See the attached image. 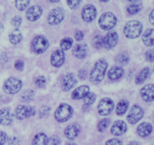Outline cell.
I'll use <instances>...</instances> for the list:
<instances>
[{
	"mask_svg": "<svg viewBox=\"0 0 154 145\" xmlns=\"http://www.w3.org/2000/svg\"><path fill=\"white\" fill-rule=\"evenodd\" d=\"M108 68V63L104 59H100L95 63L90 75V80L93 84H99L103 80Z\"/></svg>",
	"mask_w": 154,
	"mask_h": 145,
	"instance_id": "1",
	"label": "cell"
},
{
	"mask_svg": "<svg viewBox=\"0 0 154 145\" xmlns=\"http://www.w3.org/2000/svg\"><path fill=\"white\" fill-rule=\"evenodd\" d=\"M143 29L141 23L137 20H131L125 25L123 32L129 39H135L141 35Z\"/></svg>",
	"mask_w": 154,
	"mask_h": 145,
	"instance_id": "2",
	"label": "cell"
},
{
	"mask_svg": "<svg viewBox=\"0 0 154 145\" xmlns=\"http://www.w3.org/2000/svg\"><path fill=\"white\" fill-rule=\"evenodd\" d=\"M23 87V82L20 79L14 77L8 78L3 85V90L8 94H16Z\"/></svg>",
	"mask_w": 154,
	"mask_h": 145,
	"instance_id": "3",
	"label": "cell"
},
{
	"mask_svg": "<svg viewBox=\"0 0 154 145\" xmlns=\"http://www.w3.org/2000/svg\"><path fill=\"white\" fill-rule=\"evenodd\" d=\"M73 109L68 104H61L55 112V119L58 122L64 123L72 117Z\"/></svg>",
	"mask_w": 154,
	"mask_h": 145,
	"instance_id": "4",
	"label": "cell"
},
{
	"mask_svg": "<svg viewBox=\"0 0 154 145\" xmlns=\"http://www.w3.org/2000/svg\"><path fill=\"white\" fill-rule=\"evenodd\" d=\"M117 23L115 15L111 12L104 13L99 20V24L101 28L104 30H109L114 27Z\"/></svg>",
	"mask_w": 154,
	"mask_h": 145,
	"instance_id": "5",
	"label": "cell"
},
{
	"mask_svg": "<svg viewBox=\"0 0 154 145\" xmlns=\"http://www.w3.org/2000/svg\"><path fill=\"white\" fill-rule=\"evenodd\" d=\"M49 46L48 39L42 35H38L33 39L31 44V48L35 54H42L48 49Z\"/></svg>",
	"mask_w": 154,
	"mask_h": 145,
	"instance_id": "6",
	"label": "cell"
},
{
	"mask_svg": "<svg viewBox=\"0 0 154 145\" xmlns=\"http://www.w3.org/2000/svg\"><path fill=\"white\" fill-rule=\"evenodd\" d=\"M35 114V110L32 106L18 105L15 109V117L18 120L29 118L34 116Z\"/></svg>",
	"mask_w": 154,
	"mask_h": 145,
	"instance_id": "7",
	"label": "cell"
},
{
	"mask_svg": "<svg viewBox=\"0 0 154 145\" xmlns=\"http://www.w3.org/2000/svg\"><path fill=\"white\" fill-rule=\"evenodd\" d=\"M65 12L62 8H56L50 11L48 17V22L51 25H57L63 20Z\"/></svg>",
	"mask_w": 154,
	"mask_h": 145,
	"instance_id": "8",
	"label": "cell"
},
{
	"mask_svg": "<svg viewBox=\"0 0 154 145\" xmlns=\"http://www.w3.org/2000/svg\"><path fill=\"white\" fill-rule=\"evenodd\" d=\"M114 107V102L111 99L104 98L99 102V105H98V111L101 115L106 116L112 112Z\"/></svg>",
	"mask_w": 154,
	"mask_h": 145,
	"instance_id": "9",
	"label": "cell"
},
{
	"mask_svg": "<svg viewBox=\"0 0 154 145\" xmlns=\"http://www.w3.org/2000/svg\"><path fill=\"white\" fill-rule=\"evenodd\" d=\"M144 115L142 108L138 105H134L132 107L129 114L127 116V120L130 124H135L138 123Z\"/></svg>",
	"mask_w": 154,
	"mask_h": 145,
	"instance_id": "10",
	"label": "cell"
},
{
	"mask_svg": "<svg viewBox=\"0 0 154 145\" xmlns=\"http://www.w3.org/2000/svg\"><path fill=\"white\" fill-rule=\"evenodd\" d=\"M119 36L115 31L109 32L103 39V46L107 49H112L118 42Z\"/></svg>",
	"mask_w": 154,
	"mask_h": 145,
	"instance_id": "11",
	"label": "cell"
},
{
	"mask_svg": "<svg viewBox=\"0 0 154 145\" xmlns=\"http://www.w3.org/2000/svg\"><path fill=\"white\" fill-rule=\"evenodd\" d=\"M78 83L77 78L73 73H68L62 81V88L64 91H69L73 88Z\"/></svg>",
	"mask_w": 154,
	"mask_h": 145,
	"instance_id": "12",
	"label": "cell"
},
{
	"mask_svg": "<svg viewBox=\"0 0 154 145\" xmlns=\"http://www.w3.org/2000/svg\"><path fill=\"white\" fill-rule=\"evenodd\" d=\"M82 18L86 22H91L96 18V9L93 5H87L82 10Z\"/></svg>",
	"mask_w": 154,
	"mask_h": 145,
	"instance_id": "13",
	"label": "cell"
},
{
	"mask_svg": "<svg viewBox=\"0 0 154 145\" xmlns=\"http://www.w3.org/2000/svg\"><path fill=\"white\" fill-rule=\"evenodd\" d=\"M42 12H43V9L41 6L33 5L29 8L26 13V17L29 20L35 21L42 16Z\"/></svg>",
	"mask_w": 154,
	"mask_h": 145,
	"instance_id": "14",
	"label": "cell"
},
{
	"mask_svg": "<svg viewBox=\"0 0 154 145\" xmlns=\"http://www.w3.org/2000/svg\"><path fill=\"white\" fill-rule=\"evenodd\" d=\"M65 62V54L62 50H57L52 54L51 63L55 67H60Z\"/></svg>",
	"mask_w": 154,
	"mask_h": 145,
	"instance_id": "15",
	"label": "cell"
},
{
	"mask_svg": "<svg viewBox=\"0 0 154 145\" xmlns=\"http://www.w3.org/2000/svg\"><path fill=\"white\" fill-rule=\"evenodd\" d=\"M141 96L146 102H152L154 100V85L147 84L141 90Z\"/></svg>",
	"mask_w": 154,
	"mask_h": 145,
	"instance_id": "16",
	"label": "cell"
},
{
	"mask_svg": "<svg viewBox=\"0 0 154 145\" xmlns=\"http://www.w3.org/2000/svg\"><path fill=\"white\" fill-rule=\"evenodd\" d=\"M88 53V47L86 44H78L74 47L72 54L76 58L84 59Z\"/></svg>",
	"mask_w": 154,
	"mask_h": 145,
	"instance_id": "17",
	"label": "cell"
},
{
	"mask_svg": "<svg viewBox=\"0 0 154 145\" xmlns=\"http://www.w3.org/2000/svg\"><path fill=\"white\" fill-rule=\"evenodd\" d=\"M127 129V126L126 123L122 120H117L114 122L113 126H111V132L114 135H121L126 132Z\"/></svg>",
	"mask_w": 154,
	"mask_h": 145,
	"instance_id": "18",
	"label": "cell"
},
{
	"mask_svg": "<svg viewBox=\"0 0 154 145\" xmlns=\"http://www.w3.org/2000/svg\"><path fill=\"white\" fill-rule=\"evenodd\" d=\"M80 133V126L76 123H73L69 125L66 128L64 131V134L66 138L69 140H73L78 137Z\"/></svg>",
	"mask_w": 154,
	"mask_h": 145,
	"instance_id": "19",
	"label": "cell"
},
{
	"mask_svg": "<svg viewBox=\"0 0 154 145\" xmlns=\"http://www.w3.org/2000/svg\"><path fill=\"white\" fill-rule=\"evenodd\" d=\"M13 121V115L8 108L0 110V124L8 126Z\"/></svg>",
	"mask_w": 154,
	"mask_h": 145,
	"instance_id": "20",
	"label": "cell"
},
{
	"mask_svg": "<svg viewBox=\"0 0 154 145\" xmlns=\"http://www.w3.org/2000/svg\"><path fill=\"white\" fill-rule=\"evenodd\" d=\"M90 93V87L87 85H83L78 87L73 91L72 97L73 99H81Z\"/></svg>",
	"mask_w": 154,
	"mask_h": 145,
	"instance_id": "21",
	"label": "cell"
},
{
	"mask_svg": "<svg viewBox=\"0 0 154 145\" xmlns=\"http://www.w3.org/2000/svg\"><path fill=\"white\" fill-rule=\"evenodd\" d=\"M152 126L148 123H142L137 128V132L141 137H147L152 132Z\"/></svg>",
	"mask_w": 154,
	"mask_h": 145,
	"instance_id": "22",
	"label": "cell"
},
{
	"mask_svg": "<svg viewBox=\"0 0 154 145\" xmlns=\"http://www.w3.org/2000/svg\"><path fill=\"white\" fill-rule=\"evenodd\" d=\"M143 42L144 45L147 46H152L154 45V29H149L144 32L143 35Z\"/></svg>",
	"mask_w": 154,
	"mask_h": 145,
	"instance_id": "23",
	"label": "cell"
},
{
	"mask_svg": "<svg viewBox=\"0 0 154 145\" xmlns=\"http://www.w3.org/2000/svg\"><path fill=\"white\" fill-rule=\"evenodd\" d=\"M124 74V70L121 67L119 66H114L111 68L108 72V78L111 80H117L121 78Z\"/></svg>",
	"mask_w": 154,
	"mask_h": 145,
	"instance_id": "24",
	"label": "cell"
},
{
	"mask_svg": "<svg viewBox=\"0 0 154 145\" xmlns=\"http://www.w3.org/2000/svg\"><path fill=\"white\" fill-rule=\"evenodd\" d=\"M23 39V35L20 29H15L9 33V40L14 45L20 43Z\"/></svg>",
	"mask_w": 154,
	"mask_h": 145,
	"instance_id": "25",
	"label": "cell"
},
{
	"mask_svg": "<svg viewBox=\"0 0 154 145\" xmlns=\"http://www.w3.org/2000/svg\"><path fill=\"white\" fill-rule=\"evenodd\" d=\"M48 138L44 133L37 134L32 141V145H48Z\"/></svg>",
	"mask_w": 154,
	"mask_h": 145,
	"instance_id": "26",
	"label": "cell"
},
{
	"mask_svg": "<svg viewBox=\"0 0 154 145\" xmlns=\"http://www.w3.org/2000/svg\"><path fill=\"white\" fill-rule=\"evenodd\" d=\"M150 74V70L149 68H144L143 69L141 72L138 73V75H137L136 78H135V83L137 84H141L147 79L149 77Z\"/></svg>",
	"mask_w": 154,
	"mask_h": 145,
	"instance_id": "27",
	"label": "cell"
},
{
	"mask_svg": "<svg viewBox=\"0 0 154 145\" xmlns=\"http://www.w3.org/2000/svg\"><path fill=\"white\" fill-rule=\"evenodd\" d=\"M129 107V102L126 100H121L120 101L117 105V108H116V113L117 115L121 116L123 115L126 112Z\"/></svg>",
	"mask_w": 154,
	"mask_h": 145,
	"instance_id": "28",
	"label": "cell"
},
{
	"mask_svg": "<svg viewBox=\"0 0 154 145\" xmlns=\"http://www.w3.org/2000/svg\"><path fill=\"white\" fill-rule=\"evenodd\" d=\"M129 56L125 53H121V54H118L116 57V63L119 64L120 66H126L128 63H129Z\"/></svg>",
	"mask_w": 154,
	"mask_h": 145,
	"instance_id": "29",
	"label": "cell"
},
{
	"mask_svg": "<svg viewBox=\"0 0 154 145\" xmlns=\"http://www.w3.org/2000/svg\"><path fill=\"white\" fill-rule=\"evenodd\" d=\"M35 96V92L32 90H27L24 91L21 95V99H22L23 102H30L34 99Z\"/></svg>",
	"mask_w": 154,
	"mask_h": 145,
	"instance_id": "30",
	"label": "cell"
},
{
	"mask_svg": "<svg viewBox=\"0 0 154 145\" xmlns=\"http://www.w3.org/2000/svg\"><path fill=\"white\" fill-rule=\"evenodd\" d=\"M30 2V0H15V5L19 11H24Z\"/></svg>",
	"mask_w": 154,
	"mask_h": 145,
	"instance_id": "31",
	"label": "cell"
},
{
	"mask_svg": "<svg viewBox=\"0 0 154 145\" xmlns=\"http://www.w3.org/2000/svg\"><path fill=\"white\" fill-rule=\"evenodd\" d=\"M110 125V120L107 118H104L99 122L97 125V129L99 132H104Z\"/></svg>",
	"mask_w": 154,
	"mask_h": 145,
	"instance_id": "32",
	"label": "cell"
},
{
	"mask_svg": "<svg viewBox=\"0 0 154 145\" xmlns=\"http://www.w3.org/2000/svg\"><path fill=\"white\" fill-rule=\"evenodd\" d=\"M72 44H73V41L71 38H66L60 42V47L63 50L66 51V50H69V48H71Z\"/></svg>",
	"mask_w": 154,
	"mask_h": 145,
	"instance_id": "33",
	"label": "cell"
},
{
	"mask_svg": "<svg viewBox=\"0 0 154 145\" xmlns=\"http://www.w3.org/2000/svg\"><path fill=\"white\" fill-rule=\"evenodd\" d=\"M96 99V96L94 93H89L88 94L86 95L84 98V103L87 105H92L95 102Z\"/></svg>",
	"mask_w": 154,
	"mask_h": 145,
	"instance_id": "34",
	"label": "cell"
},
{
	"mask_svg": "<svg viewBox=\"0 0 154 145\" xmlns=\"http://www.w3.org/2000/svg\"><path fill=\"white\" fill-rule=\"evenodd\" d=\"M93 45L94 48H101L103 46V38L100 35H96L93 39Z\"/></svg>",
	"mask_w": 154,
	"mask_h": 145,
	"instance_id": "35",
	"label": "cell"
},
{
	"mask_svg": "<svg viewBox=\"0 0 154 145\" xmlns=\"http://www.w3.org/2000/svg\"><path fill=\"white\" fill-rule=\"evenodd\" d=\"M141 11V6L137 4H132L127 7V11L130 14H135Z\"/></svg>",
	"mask_w": 154,
	"mask_h": 145,
	"instance_id": "36",
	"label": "cell"
},
{
	"mask_svg": "<svg viewBox=\"0 0 154 145\" xmlns=\"http://www.w3.org/2000/svg\"><path fill=\"white\" fill-rule=\"evenodd\" d=\"M50 112H51V108L48 106H42L39 109V117L41 118H45L49 116Z\"/></svg>",
	"mask_w": 154,
	"mask_h": 145,
	"instance_id": "37",
	"label": "cell"
},
{
	"mask_svg": "<svg viewBox=\"0 0 154 145\" xmlns=\"http://www.w3.org/2000/svg\"><path fill=\"white\" fill-rule=\"evenodd\" d=\"M61 144V139L57 135H53L48 140V145H60Z\"/></svg>",
	"mask_w": 154,
	"mask_h": 145,
	"instance_id": "38",
	"label": "cell"
},
{
	"mask_svg": "<svg viewBox=\"0 0 154 145\" xmlns=\"http://www.w3.org/2000/svg\"><path fill=\"white\" fill-rule=\"evenodd\" d=\"M21 23H22V18H21L20 16L14 17L11 19V25L17 29L21 25Z\"/></svg>",
	"mask_w": 154,
	"mask_h": 145,
	"instance_id": "39",
	"label": "cell"
},
{
	"mask_svg": "<svg viewBox=\"0 0 154 145\" xmlns=\"http://www.w3.org/2000/svg\"><path fill=\"white\" fill-rule=\"evenodd\" d=\"M82 0H67V4L69 7L72 9H75L79 6Z\"/></svg>",
	"mask_w": 154,
	"mask_h": 145,
	"instance_id": "40",
	"label": "cell"
},
{
	"mask_svg": "<svg viewBox=\"0 0 154 145\" xmlns=\"http://www.w3.org/2000/svg\"><path fill=\"white\" fill-rule=\"evenodd\" d=\"M35 83V84L38 87L42 88V87H43L45 85V84H46V79H45V78L44 76H39L36 78Z\"/></svg>",
	"mask_w": 154,
	"mask_h": 145,
	"instance_id": "41",
	"label": "cell"
},
{
	"mask_svg": "<svg viewBox=\"0 0 154 145\" xmlns=\"http://www.w3.org/2000/svg\"><path fill=\"white\" fill-rule=\"evenodd\" d=\"M146 60L148 62H153L154 61V49L149 50L146 52L145 54Z\"/></svg>",
	"mask_w": 154,
	"mask_h": 145,
	"instance_id": "42",
	"label": "cell"
},
{
	"mask_svg": "<svg viewBox=\"0 0 154 145\" xmlns=\"http://www.w3.org/2000/svg\"><path fill=\"white\" fill-rule=\"evenodd\" d=\"M14 66H15V69H16L17 70L22 71L24 67V63L23 62V60H17L14 63Z\"/></svg>",
	"mask_w": 154,
	"mask_h": 145,
	"instance_id": "43",
	"label": "cell"
},
{
	"mask_svg": "<svg viewBox=\"0 0 154 145\" xmlns=\"http://www.w3.org/2000/svg\"><path fill=\"white\" fill-rule=\"evenodd\" d=\"M105 145H122V142L120 140L114 138V139H111L107 141Z\"/></svg>",
	"mask_w": 154,
	"mask_h": 145,
	"instance_id": "44",
	"label": "cell"
},
{
	"mask_svg": "<svg viewBox=\"0 0 154 145\" xmlns=\"http://www.w3.org/2000/svg\"><path fill=\"white\" fill-rule=\"evenodd\" d=\"M7 141V135L0 131V145H4Z\"/></svg>",
	"mask_w": 154,
	"mask_h": 145,
	"instance_id": "45",
	"label": "cell"
},
{
	"mask_svg": "<svg viewBox=\"0 0 154 145\" xmlns=\"http://www.w3.org/2000/svg\"><path fill=\"white\" fill-rule=\"evenodd\" d=\"M8 145H20V141L17 137H11L8 140Z\"/></svg>",
	"mask_w": 154,
	"mask_h": 145,
	"instance_id": "46",
	"label": "cell"
},
{
	"mask_svg": "<svg viewBox=\"0 0 154 145\" xmlns=\"http://www.w3.org/2000/svg\"><path fill=\"white\" fill-rule=\"evenodd\" d=\"M75 39H76L77 41L83 40V39H84V33H83L81 31H77L76 32H75Z\"/></svg>",
	"mask_w": 154,
	"mask_h": 145,
	"instance_id": "47",
	"label": "cell"
},
{
	"mask_svg": "<svg viewBox=\"0 0 154 145\" xmlns=\"http://www.w3.org/2000/svg\"><path fill=\"white\" fill-rule=\"evenodd\" d=\"M78 76L81 80H84L87 77V72L85 70H80L79 73H78Z\"/></svg>",
	"mask_w": 154,
	"mask_h": 145,
	"instance_id": "48",
	"label": "cell"
},
{
	"mask_svg": "<svg viewBox=\"0 0 154 145\" xmlns=\"http://www.w3.org/2000/svg\"><path fill=\"white\" fill-rule=\"evenodd\" d=\"M149 19H150V23H151L153 25H154V10H153L150 13V17H149Z\"/></svg>",
	"mask_w": 154,
	"mask_h": 145,
	"instance_id": "49",
	"label": "cell"
},
{
	"mask_svg": "<svg viewBox=\"0 0 154 145\" xmlns=\"http://www.w3.org/2000/svg\"><path fill=\"white\" fill-rule=\"evenodd\" d=\"M128 145H140V144L138 142H137V141H132V142L129 143Z\"/></svg>",
	"mask_w": 154,
	"mask_h": 145,
	"instance_id": "50",
	"label": "cell"
},
{
	"mask_svg": "<svg viewBox=\"0 0 154 145\" xmlns=\"http://www.w3.org/2000/svg\"><path fill=\"white\" fill-rule=\"evenodd\" d=\"M3 31H4V26H3L2 24L0 23V34H1Z\"/></svg>",
	"mask_w": 154,
	"mask_h": 145,
	"instance_id": "51",
	"label": "cell"
},
{
	"mask_svg": "<svg viewBox=\"0 0 154 145\" xmlns=\"http://www.w3.org/2000/svg\"><path fill=\"white\" fill-rule=\"evenodd\" d=\"M49 1L52 3H56V2H58L60 0H49Z\"/></svg>",
	"mask_w": 154,
	"mask_h": 145,
	"instance_id": "52",
	"label": "cell"
},
{
	"mask_svg": "<svg viewBox=\"0 0 154 145\" xmlns=\"http://www.w3.org/2000/svg\"><path fill=\"white\" fill-rule=\"evenodd\" d=\"M66 145H77V144H75V143H68Z\"/></svg>",
	"mask_w": 154,
	"mask_h": 145,
	"instance_id": "53",
	"label": "cell"
},
{
	"mask_svg": "<svg viewBox=\"0 0 154 145\" xmlns=\"http://www.w3.org/2000/svg\"><path fill=\"white\" fill-rule=\"evenodd\" d=\"M101 2H106L109 1V0H100Z\"/></svg>",
	"mask_w": 154,
	"mask_h": 145,
	"instance_id": "54",
	"label": "cell"
},
{
	"mask_svg": "<svg viewBox=\"0 0 154 145\" xmlns=\"http://www.w3.org/2000/svg\"><path fill=\"white\" fill-rule=\"evenodd\" d=\"M127 1H129V2H136V1H138V0H127Z\"/></svg>",
	"mask_w": 154,
	"mask_h": 145,
	"instance_id": "55",
	"label": "cell"
}]
</instances>
